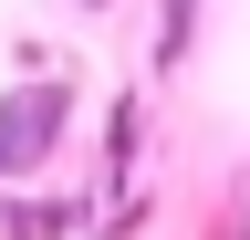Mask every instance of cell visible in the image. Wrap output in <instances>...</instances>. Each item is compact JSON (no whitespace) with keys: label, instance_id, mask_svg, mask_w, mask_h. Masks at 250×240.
Returning <instances> with one entry per match:
<instances>
[{"label":"cell","instance_id":"7a4b0ae2","mask_svg":"<svg viewBox=\"0 0 250 240\" xmlns=\"http://www.w3.org/2000/svg\"><path fill=\"white\" fill-rule=\"evenodd\" d=\"M11 230H21V240H62V230H83V198H21Z\"/></svg>","mask_w":250,"mask_h":240},{"label":"cell","instance_id":"6da1fadb","mask_svg":"<svg viewBox=\"0 0 250 240\" xmlns=\"http://www.w3.org/2000/svg\"><path fill=\"white\" fill-rule=\"evenodd\" d=\"M73 126V84H21V94H0V177H31L62 146Z\"/></svg>","mask_w":250,"mask_h":240},{"label":"cell","instance_id":"277c9868","mask_svg":"<svg viewBox=\"0 0 250 240\" xmlns=\"http://www.w3.org/2000/svg\"><path fill=\"white\" fill-rule=\"evenodd\" d=\"M198 11H208V0H167V32H156V63H188V42H198Z\"/></svg>","mask_w":250,"mask_h":240},{"label":"cell","instance_id":"3957f363","mask_svg":"<svg viewBox=\"0 0 250 240\" xmlns=\"http://www.w3.org/2000/svg\"><path fill=\"white\" fill-rule=\"evenodd\" d=\"M136 136H146V115H136V94H115V115H104V167H115V177L136 167Z\"/></svg>","mask_w":250,"mask_h":240}]
</instances>
